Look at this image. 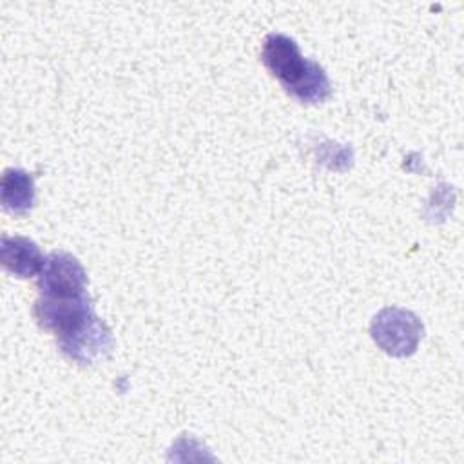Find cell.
<instances>
[{"label":"cell","instance_id":"3957f363","mask_svg":"<svg viewBox=\"0 0 464 464\" xmlns=\"http://www.w3.org/2000/svg\"><path fill=\"white\" fill-rule=\"evenodd\" d=\"M422 326L417 317L401 308H384L372 323L375 343L392 355H408L415 350Z\"/></svg>","mask_w":464,"mask_h":464},{"label":"cell","instance_id":"277c9868","mask_svg":"<svg viewBox=\"0 0 464 464\" xmlns=\"http://www.w3.org/2000/svg\"><path fill=\"white\" fill-rule=\"evenodd\" d=\"M42 295L74 297L87 294V274L80 261L67 252H53L38 274Z\"/></svg>","mask_w":464,"mask_h":464},{"label":"cell","instance_id":"6da1fadb","mask_svg":"<svg viewBox=\"0 0 464 464\" xmlns=\"http://www.w3.org/2000/svg\"><path fill=\"white\" fill-rule=\"evenodd\" d=\"M261 56L268 71L297 100L319 103L330 94V82L324 69L306 60L290 36L270 33L265 38Z\"/></svg>","mask_w":464,"mask_h":464},{"label":"cell","instance_id":"8992f818","mask_svg":"<svg viewBox=\"0 0 464 464\" xmlns=\"http://www.w3.org/2000/svg\"><path fill=\"white\" fill-rule=\"evenodd\" d=\"M2 205L11 214H24L34 203L33 178L22 169H7L0 185Z\"/></svg>","mask_w":464,"mask_h":464},{"label":"cell","instance_id":"5b68a950","mask_svg":"<svg viewBox=\"0 0 464 464\" xmlns=\"http://www.w3.org/2000/svg\"><path fill=\"white\" fill-rule=\"evenodd\" d=\"M45 257L38 245L27 237H2V265L18 277H31L40 274Z\"/></svg>","mask_w":464,"mask_h":464},{"label":"cell","instance_id":"7a4b0ae2","mask_svg":"<svg viewBox=\"0 0 464 464\" xmlns=\"http://www.w3.org/2000/svg\"><path fill=\"white\" fill-rule=\"evenodd\" d=\"M34 315L42 328L56 335L58 346L72 339L96 317L89 306L87 294L74 297L42 295L34 304Z\"/></svg>","mask_w":464,"mask_h":464}]
</instances>
